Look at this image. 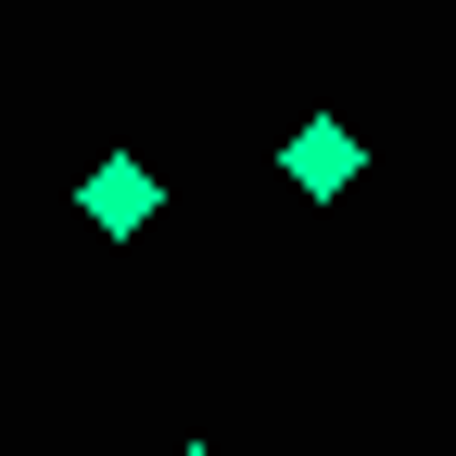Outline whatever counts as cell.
Here are the masks:
<instances>
[{"mask_svg": "<svg viewBox=\"0 0 456 456\" xmlns=\"http://www.w3.org/2000/svg\"><path fill=\"white\" fill-rule=\"evenodd\" d=\"M279 165H292V191H355V165H368V140H355V127H330V114H317V127H305L292 152H279Z\"/></svg>", "mask_w": 456, "mask_h": 456, "instance_id": "6da1fadb", "label": "cell"}, {"mask_svg": "<svg viewBox=\"0 0 456 456\" xmlns=\"http://www.w3.org/2000/svg\"><path fill=\"white\" fill-rule=\"evenodd\" d=\"M152 203H165V191L140 178V165H102V178H89V216H102V228H152Z\"/></svg>", "mask_w": 456, "mask_h": 456, "instance_id": "7a4b0ae2", "label": "cell"}]
</instances>
